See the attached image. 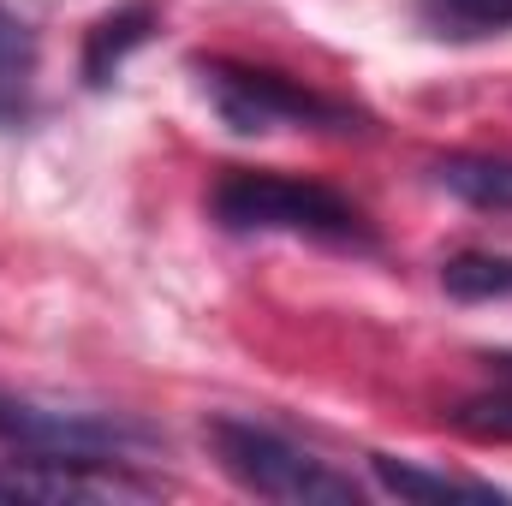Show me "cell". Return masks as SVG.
<instances>
[{"label": "cell", "instance_id": "1", "mask_svg": "<svg viewBox=\"0 0 512 506\" xmlns=\"http://www.w3.org/2000/svg\"><path fill=\"white\" fill-rule=\"evenodd\" d=\"M209 209L227 233H298L322 245H370L358 203H346L334 185L292 179V173H227Z\"/></svg>", "mask_w": 512, "mask_h": 506}, {"label": "cell", "instance_id": "9", "mask_svg": "<svg viewBox=\"0 0 512 506\" xmlns=\"http://www.w3.org/2000/svg\"><path fill=\"white\" fill-rule=\"evenodd\" d=\"M435 179L477 209H512V155H447Z\"/></svg>", "mask_w": 512, "mask_h": 506}, {"label": "cell", "instance_id": "2", "mask_svg": "<svg viewBox=\"0 0 512 506\" xmlns=\"http://www.w3.org/2000/svg\"><path fill=\"white\" fill-rule=\"evenodd\" d=\"M209 447L221 459V471L251 489L262 501H286V506H352L358 483L340 477L334 465H322L316 453L292 447L286 435L262 429V423H239V417H215L209 423Z\"/></svg>", "mask_w": 512, "mask_h": 506}, {"label": "cell", "instance_id": "3", "mask_svg": "<svg viewBox=\"0 0 512 506\" xmlns=\"http://www.w3.org/2000/svg\"><path fill=\"white\" fill-rule=\"evenodd\" d=\"M203 72V90L221 114V126L239 131V137H256V131H280V126H298V131H352V108L280 78V72H262V66H233V60H209L197 66Z\"/></svg>", "mask_w": 512, "mask_h": 506}, {"label": "cell", "instance_id": "12", "mask_svg": "<svg viewBox=\"0 0 512 506\" xmlns=\"http://www.w3.org/2000/svg\"><path fill=\"white\" fill-rule=\"evenodd\" d=\"M453 429L477 435V441H512V387L501 393H483V399H465L453 411Z\"/></svg>", "mask_w": 512, "mask_h": 506}, {"label": "cell", "instance_id": "8", "mask_svg": "<svg viewBox=\"0 0 512 506\" xmlns=\"http://www.w3.org/2000/svg\"><path fill=\"white\" fill-rule=\"evenodd\" d=\"M30 96H36V36L24 30V18L0 6V131L24 126Z\"/></svg>", "mask_w": 512, "mask_h": 506}, {"label": "cell", "instance_id": "6", "mask_svg": "<svg viewBox=\"0 0 512 506\" xmlns=\"http://www.w3.org/2000/svg\"><path fill=\"white\" fill-rule=\"evenodd\" d=\"M155 24H161V12H155V0H126V6H114V12H102L96 18V30H90V42H84V78L102 90V84H114V72L126 66L131 48H143L149 36H155Z\"/></svg>", "mask_w": 512, "mask_h": 506}, {"label": "cell", "instance_id": "10", "mask_svg": "<svg viewBox=\"0 0 512 506\" xmlns=\"http://www.w3.org/2000/svg\"><path fill=\"white\" fill-rule=\"evenodd\" d=\"M441 286L453 298H512V256H489V251L453 256L441 268Z\"/></svg>", "mask_w": 512, "mask_h": 506}, {"label": "cell", "instance_id": "4", "mask_svg": "<svg viewBox=\"0 0 512 506\" xmlns=\"http://www.w3.org/2000/svg\"><path fill=\"white\" fill-rule=\"evenodd\" d=\"M0 441L36 459H78V465H102V459H126L155 447L149 423L108 417V411H60V405H30V399H0Z\"/></svg>", "mask_w": 512, "mask_h": 506}, {"label": "cell", "instance_id": "11", "mask_svg": "<svg viewBox=\"0 0 512 506\" xmlns=\"http://www.w3.org/2000/svg\"><path fill=\"white\" fill-rule=\"evenodd\" d=\"M429 24H435L441 36L512 30V0H429Z\"/></svg>", "mask_w": 512, "mask_h": 506}, {"label": "cell", "instance_id": "7", "mask_svg": "<svg viewBox=\"0 0 512 506\" xmlns=\"http://www.w3.org/2000/svg\"><path fill=\"white\" fill-rule=\"evenodd\" d=\"M370 465H376L382 489L387 495H399V501H512L507 489H495V483L447 477V471H423V465H405V459H387V453H376Z\"/></svg>", "mask_w": 512, "mask_h": 506}, {"label": "cell", "instance_id": "5", "mask_svg": "<svg viewBox=\"0 0 512 506\" xmlns=\"http://www.w3.org/2000/svg\"><path fill=\"white\" fill-rule=\"evenodd\" d=\"M120 495H143L126 477H90V465L78 459H18L0 465V501H30V506H90V501H120Z\"/></svg>", "mask_w": 512, "mask_h": 506}]
</instances>
